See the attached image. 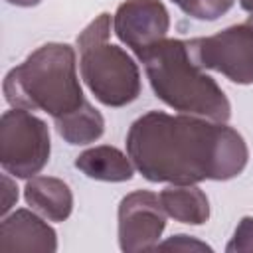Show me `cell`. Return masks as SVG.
<instances>
[{
    "label": "cell",
    "instance_id": "obj_1",
    "mask_svg": "<svg viewBox=\"0 0 253 253\" xmlns=\"http://www.w3.org/2000/svg\"><path fill=\"white\" fill-rule=\"evenodd\" d=\"M126 148L138 172L152 182L227 180L247 164V146L237 130L158 111L132 123Z\"/></svg>",
    "mask_w": 253,
    "mask_h": 253
},
{
    "label": "cell",
    "instance_id": "obj_2",
    "mask_svg": "<svg viewBox=\"0 0 253 253\" xmlns=\"http://www.w3.org/2000/svg\"><path fill=\"white\" fill-rule=\"evenodd\" d=\"M138 57L156 97L166 105L215 123L229 119L227 97L210 75L202 73V65L194 59L188 42L160 40L142 49Z\"/></svg>",
    "mask_w": 253,
    "mask_h": 253
},
{
    "label": "cell",
    "instance_id": "obj_3",
    "mask_svg": "<svg viewBox=\"0 0 253 253\" xmlns=\"http://www.w3.org/2000/svg\"><path fill=\"white\" fill-rule=\"evenodd\" d=\"M4 93L10 105L28 111L43 109L55 121L87 103L75 75V53L65 43L42 45L14 67L6 75Z\"/></svg>",
    "mask_w": 253,
    "mask_h": 253
},
{
    "label": "cell",
    "instance_id": "obj_4",
    "mask_svg": "<svg viewBox=\"0 0 253 253\" xmlns=\"http://www.w3.org/2000/svg\"><path fill=\"white\" fill-rule=\"evenodd\" d=\"M109 26V14H101L79 36L81 73L101 103L121 107L136 99L140 79L134 61L121 47L107 42Z\"/></svg>",
    "mask_w": 253,
    "mask_h": 253
},
{
    "label": "cell",
    "instance_id": "obj_5",
    "mask_svg": "<svg viewBox=\"0 0 253 253\" xmlns=\"http://www.w3.org/2000/svg\"><path fill=\"white\" fill-rule=\"evenodd\" d=\"M0 158L2 166L28 178L42 170L49 158V132L47 126L28 113V109L8 111L2 117L0 128Z\"/></svg>",
    "mask_w": 253,
    "mask_h": 253
},
{
    "label": "cell",
    "instance_id": "obj_6",
    "mask_svg": "<svg viewBox=\"0 0 253 253\" xmlns=\"http://www.w3.org/2000/svg\"><path fill=\"white\" fill-rule=\"evenodd\" d=\"M194 59L235 83H253V16L210 38L188 42Z\"/></svg>",
    "mask_w": 253,
    "mask_h": 253
},
{
    "label": "cell",
    "instance_id": "obj_7",
    "mask_svg": "<svg viewBox=\"0 0 253 253\" xmlns=\"http://www.w3.org/2000/svg\"><path fill=\"white\" fill-rule=\"evenodd\" d=\"M115 32L121 42L136 53L164 40L168 32V12L158 0H128L115 14Z\"/></svg>",
    "mask_w": 253,
    "mask_h": 253
},
{
    "label": "cell",
    "instance_id": "obj_8",
    "mask_svg": "<svg viewBox=\"0 0 253 253\" xmlns=\"http://www.w3.org/2000/svg\"><path fill=\"white\" fill-rule=\"evenodd\" d=\"M162 204L156 194L150 192H134L121 202V245L128 249L132 239H142V247H146V239H156L164 229V213Z\"/></svg>",
    "mask_w": 253,
    "mask_h": 253
},
{
    "label": "cell",
    "instance_id": "obj_9",
    "mask_svg": "<svg viewBox=\"0 0 253 253\" xmlns=\"http://www.w3.org/2000/svg\"><path fill=\"white\" fill-rule=\"evenodd\" d=\"M75 166L95 180L123 182L132 178V166L128 158L113 146H97L85 150L81 156H77Z\"/></svg>",
    "mask_w": 253,
    "mask_h": 253
},
{
    "label": "cell",
    "instance_id": "obj_10",
    "mask_svg": "<svg viewBox=\"0 0 253 253\" xmlns=\"http://www.w3.org/2000/svg\"><path fill=\"white\" fill-rule=\"evenodd\" d=\"M26 200L30 206L51 217L53 221L65 219L71 211V192L67 184L55 178H34L26 186Z\"/></svg>",
    "mask_w": 253,
    "mask_h": 253
},
{
    "label": "cell",
    "instance_id": "obj_11",
    "mask_svg": "<svg viewBox=\"0 0 253 253\" xmlns=\"http://www.w3.org/2000/svg\"><path fill=\"white\" fill-rule=\"evenodd\" d=\"M158 198L162 208L184 223H204L208 219V198L198 188L178 184L176 188L162 190Z\"/></svg>",
    "mask_w": 253,
    "mask_h": 253
},
{
    "label": "cell",
    "instance_id": "obj_12",
    "mask_svg": "<svg viewBox=\"0 0 253 253\" xmlns=\"http://www.w3.org/2000/svg\"><path fill=\"white\" fill-rule=\"evenodd\" d=\"M55 125L59 134L69 144H85L103 134V117L89 103H85L75 113L57 119Z\"/></svg>",
    "mask_w": 253,
    "mask_h": 253
},
{
    "label": "cell",
    "instance_id": "obj_13",
    "mask_svg": "<svg viewBox=\"0 0 253 253\" xmlns=\"http://www.w3.org/2000/svg\"><path fill=\"white\" fill-rule=\"evenodd\" d=\"M186 14L198 20H215L223 12H227L233 0H174Z\"/></svg>",
    "mask_w": 253,
    "mask_h": 253
},
{
    "label": "cell",
    "instance_id": "obj_14",
    "mask_svg": "<svg viewBox=\"0 0 253 253\" xmlns=\"http://www.w3.org/2000/svg\"><path fill=\"white\" fill-rule=\"evenodd\" d=\"M8 2L18 4V6H34V4H38L40 0H8Z\"/></svg>",
    "mask_w": 253,
    "mask_h": 253
},
{
    "label": "cell",
    "instance_id": "obj_15",
    "mask_svg": "<svg viewBox=\"0 0 253 253\" xmlns=\"http://www.w3.org/2000/svg\"><path fill=\"white\" fill-rule=\"evenodd\" d=\"M239 4H241L247 12H251V14H253V0H239Z\"/></svg>",
    "mask_w": 253,
    "mask_h": 253
}]
</instances>
